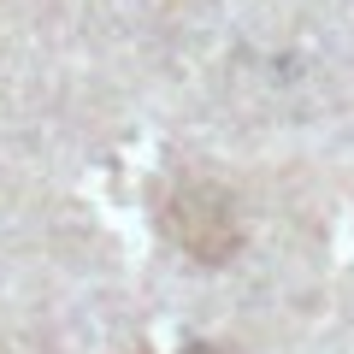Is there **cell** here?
I'll return each instance as SVG.
<instances>
[{"instance_id":"1","label":"cell","mask_w":354,"mask_h":354,"mask_svg":"<svg viewBox=\"0 0 354 354\" xmlns=\"http://www.w3.org/2000/svg\"><path fill=\"white\" fill-rule=\"evenodd\" d=\"M165 236L201 266H225L242 242V225H236V207L218 183L207 177H183L171 195H165Z\"/></svg>"}]
</instances>
